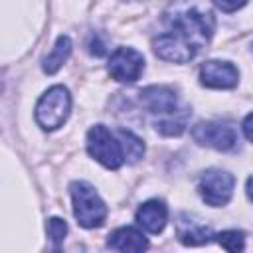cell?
I'll return each mask as SVG.
<instances>
[{
	"label": "cell",
	"mask_w": 253,
	"mask_h": 253,
	"mask_svg": "<svg viewBox=\"0 0 253 253\" xmlns=\"http://www.w3.org/2000/svg\"><path fill=\"white\" fill-rule=\"evenodd\" d=\"M166 30L152 40L160 59L188 63L211 40L215 18L210 0H172L162 14Z\"/></svg>",
	"instance_id": "6da1fadb"
},
{
	"label": "cell",
	"mask_w": 253,
	"mask_h": 253,
	"mask_svg": "<svg viewBox=\"0 0 253 253\" xmlns=\"http://www.w3.org/2000/svg\"><path fill=\"white\" fill-rule=\"evenodd\" d=\"M69 190H71V200H73V213L79 225L87 229L99 227L107 217V206L101 200V196L95 192V188L79 180V182H73Z\"/></svg>",
	"instance_id": "7a4b0ae2"
},
{
	"label": "cell",
	"mask_w": 253,
	"mask_h": 253,
	"mask_svg": "<svg viewBox=\"0 0 253 253\" xmlns=\"http://www.w3.org/2000/svg\"><path fill=\"white\" fill-rule=\"evenodd\" d=\"M69 109H71L69 91L63 85H53L40 97L36 105V121L43 130H55L67 121Z\"/></svg>",
	"instance_id": "3957f363"
},
{
	"label": "cell",
	"mask_w": 253,
	"mask_h": 253,
	"mask_svg": "<svg viewBox=\"0 0 253 253\" xmlns=\"http://www.w3.org/2000/svg\"><path fill=\"white\" fill-rule=\"evenodd\" d=\"M87 150L97 162H101L109 170H117L125 162V152H123L121 140L115 138V134L103 125H95L89 128Z\"/></svg>",
	"instance_id": "277c9868"
},
{
	"label": "cell",
	"mask_w": 253,
	"mask_h": 253,
	"mask_svg": "<svg viewBox=\"0 0 253 253\" xmlns=\"http://www.w3.org/2000/svg\"><path fill=\"white\" fill-rule=\"evenodd\" d=\"M233 184H235L233 174H229L225 170H219V168H210L200 176L198 190H200L202 200L208 206L221 208L231 200Z\"/></svg>",
	"instance_id": "5b68a950"
},
{
	"label": "cell",
	"mask_w": 253,
	"mask_h": 253,
	"mask_svg": "<svg viewBox=\"0 0 253 253\" xmlns=\"http://www.w3.org/2000/svg\"><path fill=\"white\" fill-rule=\"evenodd\" d=\"M144 69V57L132 47H117L109 57V73L115 81L132 83Z\"/></svg>",
	"instance_id": "8992f818"
},
{
	"label": "cell",
	"mask_w": 253,
	"mask_h": 253,
	"mask_svg": "<svg viewBox=\"0 0 253 253\" xmlns=\"http://www.w3.org/2000/svg\"><path fill=\"white\" fill-rule=\"evenodd\" d=\"M192 136L198 144L215 148V150H231L237 144V132L233 126L215 123V121H206L198 123L192 128Z\"/></svg>",
	"instance_id": "52a82bcc"
},
{
	"label": "cell",
	"mask_w": 253,
	"mask_h": 253,
	"mask_svg": "<svg viewBox=\"0 0 253 253\" xmlns=\"http://www.w3.org/2000/svg\"><path fill=\"white\" fill-rule=\"evenodd\" d=\"M140 103L162 119H178V97L174 89L166 85H150L140 91ZM160 119V121H162Z\"/></svg>",
	"instance_id": "ba28073f"
},
{
	"label": "cell",
	"mask_w": 253,
	"mask_h": 253,
	"mask_svg": "<svg viewBox=\"0 0 253 253\" xmlns=\"http://www.w3.org/2000/svg\"><path fill=\"white\" fill-rule=\"evenodd\" d=\"M239 71L233 63L221 59H210L200 69V81L211 89H231L237 85Z\"/></svg>",
	"instance_id": "9c48e42d"
},
{
	"label": "cell",
	"mask_w": 253,
	"mask_h": 253,
	"mask_svg": "<svg viewBox=\"0 0 253 253\" xmlns=\"http://www.w3.org/2000/svg\"><path fill=\"white\" fill-rule=\"evenodd\" d=\"M176 235H178L180 243H184V245H204L213 237L211 229L208 225H204L200 219H196L188 213H182L178 217Z\"/></svg>",
	"instance_id": "30bf717a"
},
{
	"label": "cell",
	"mask_w": 253,
	"mask_h": 253,
	"mask_svg": "<svg viewBox=\"0 0 253 253\" xmlns=\"http://www.w3.org/2000/svg\"><path fill=\"white\" fill-rule=\"evenodd\" d=\"M168 219V208L160 200L144 202L136 211V223L148 233H160Z\"/></svg>",
	"instance_id": "8fae6325"
},
{
	"label": "cell",
	"mask_w": 253,
	"mask_h": 253,
	"mask_svg": "<svg viewBox=\"0 0 253 253\" xmlns=\"http://www.w3.org/2000/svg\"><path fill=\"white\" fill-rule=\"evenodd\" d=\"M107 245L111 249H117V251H132V253L148 249L146 237L134 227H119V229H115L109 235Z\"/></svg>",
	"instance_id": "7c38bea8"
},
{
	"label": "cell",
	"mask_w": 253,
	"mask_h": 253,
	"mask_svg": "<svg viewBox=\"0 0 253 253\" xmlns=\"http://www.w3.org/2000/svg\"><path fill=\"white\" fill-rule=\"evenodd\" d=\"M69 53H71V40L67 36H59L57 42H55V45H53V49H51V53L43 59V71L49 73V75L55 73L65 63V59L69 57Z\"/></svg>",
	"instance_id": "4fadbf2b"
},
{
	"label": "cell",
	"mask_w": 253,
	"mask_h": 253,
	"mask_svg": "<svg viewBox=\"0 0 253 253\" xmlns=\"http://www.w3.org/2000/svg\"><path fill=\"white\" fill-rule=\"evenodd\" d=\"M117 138L121 140V146H123V152H125V160L128 162H136L138 158H142L144 154V144L138 136H134L130 130H125V128H119L117 130Z\"/></svg>",
	"instance_id": "5bb4252c"
},
{
	"label": "cell",
	"mask_w": 253,
	"mask_h": 253,
	"mask_svg": "<svg viewBox=\"0 0 253 253\" xmlns=\"http://www.w3.org/2000/svg\"><path fill=\"white\" fill-rule=\"evenodd\" d=\"M215 239L227 251H241L245 247V235H243V231H237V229L221 231L215 235Z\"/></svg>",
	"instance_id": "9a60e30c"
},
{
	"label": "cell",
	"mask_w": 253,
	"mask_h": 253,
	"mask_svg": "<svg viewBox=\"0 0 253 253\" xmlns=\"http://www.w3.org/2000/svg\"><path fill=\"white\" fill-rule=\"evenodd\" d=\"M47 235L53 241L55 247H59V243H63L65 235H67V223L61 217H51L47 219Z\"/></svg>",
	"instance_id": "2e32d148"
},
{
	"label": "cell",
	"mask_w": 253,
	"mask_h": 253,
	"mask_svg": "<svg viewBox=\"0 0 253 253\" xmlns=\"http://www.w3.org/2000/svg\"><path fill=\"white\" fill-rule=\"evenodd\" d=\"M211 2L223 12H235L247 4V0H211Z\"/></svg>",
	"instance_id": "e0dca14e"
},
{
	"label": "cell",
	"mask_w": 253,
	"mask_h": 253,
	"mask_svg": "<svg viewBox=\"0 0 253 253\" xmlns=\"http://www.w3.org/2000/svg\"><path fill=\"white\" fill-rule=\"evenodd\" d=\"M89 51H91L93 55H103V53H105V45H103L101 42H97V36H93V38H91Z\"/></svg>",
	"instance_id": "ac0fdd59"
},
{
	"label": "cell",
	"mask_w": 253,
	"mask_h": 253,
	"mask_svg": "<svg viewBox=\"0 0 253 253\" xmlns=\"http://www.w3.org/2000/svg\"><path fill=\"white\" fill-rule=\"evenodd\" d=\"M243 132H245V136L253 142V113L245 117V121H243Z\"/></svg>",
	"instance_id": "d6986e66"
},
{
	"label": "cell",
	"mask_w": 253,
	"mask_h": 253,
	"mask_svg": "<svg viewBox=\"0 0 253 253\" xmlns=\"http://www.w3.org/2000/svg\"><path fill=\"white\" fill-rule=\"evenodd\" d=\"M245 188H247V196H249V200L253 202V176L247 180V186H245Z\"/></svg>",
	"instance_id": "ffe728a7"
}]
</instances>
